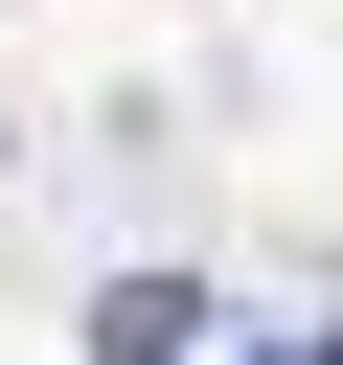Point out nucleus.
<instances>
[{
	"mask_svg": "<svg viewBox=\"0 0 343 365\" xmlns=\"http://www.w3.org/2000/svg\"><path fill=\"white\" fill-rule=\"evenodd\" d=\"M183 342H206L183 274H114V297H91V365H183Z\"/></svg>",
	"mask_w": 343,
	"mask_h": 365,
	"instance_id": "1",
	"label": "nucleus"
},
{
	"mask_svg": "<svg viewBox=\"0 0 343 365\" xmlns=\"http://www.w3.org/2000/svg\"><path fill=\"white\" fill-rule=\"evenodd\" d=\"M252 365H343V342H252Z\"/></svg>",
	"mask_w": 343,
	"mask_h": 365,
	"instance_id": "2",
	"label": "nucleus"
}]
</instances>
